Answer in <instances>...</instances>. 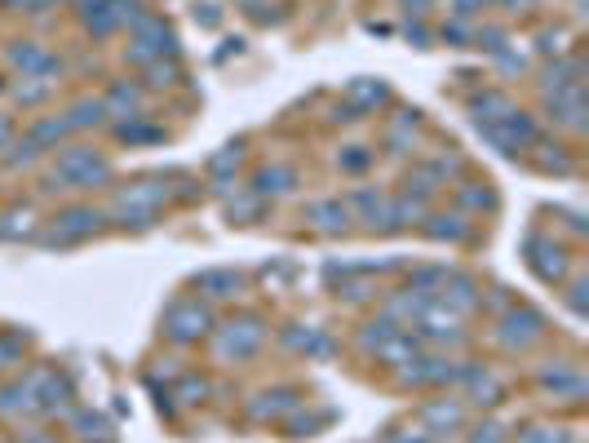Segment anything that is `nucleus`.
Returning a JSON list of instances; mask_svg holds the SVG:
<instances>
[{
  "instance_id": "ddd939ff",
  "label": "nucleus",
  "mask_w": 589,
  "mask_h": 443,
  "mask_svg": "<svg viewBox=\"0 0 589 443\" xmlns=\"http://www.w3.org/2000/svg\"><path fill=\"white\" fill-rule=\"evenodd\" d=\"M479 302H483V293H479V284H475L470 275H443V284H439V306H443V311L470 315Z\"/></svg>"
},
{
  "instance_id": "9d476101",
  "label": "nucleus",
  "mask_w": 589,
  "mask_h": 443,
  "mask_svg": "<svg viewBox=\"0 0 589 443\" xmlns=\"http://www.w3.org/2000/svg\"><path fill=\"white\" fill-rule=\"evenodd\" d=\"M4 58H9V67L22 71V75H49V80H53V71H62L58 53H53L49 44H40V40H13V44L4 49Z\"/></svg>"
},
{
  "instance_id": "bb28decb",
  "label": "nucleus",
  "mask_w": 589,
  "mask_h": 443,
  "mask_svg": "<svg viewBox=\"0 0 589 443\" xmlns=\"http://www.w3.org/2000/svg\"><path fill=\"white\" fill-rule=\"evenodd\" d=\"M466 422V413L457 409V404H448V400H435L430 409H426V426H448V431H457Z\"/></svg>"
},
{
  "instance_id": "473e14b6",
  "label": "nucleus",
  "mask_w": 589,
  "mask_h": 443,
  "mask_svg": "<svg viewBox=\"0 0 589 443\" xmlns=\"http://www.w3.org/2000/svg\"><path fill=\"white\" fill-rule=\"evenodd\" d=\"M262 209H267L262 195H253V200H244V204H231V222H236V218H240V222H253Z\"/></svg>"
},
{
  "instance_id": "2eb2a0df",
  "label": "nucleus",
  "mask_w": 589,
  "mask_h": 443,
  "mask_svg": "<svg viewBox=\"0 0 589 443\" xmlns=\"http://www.w3.org/2000/svg\"><path fill=\"white\" fill-rule=\"evenodd\" d=\"M541 386L555 391V400H572V404H581V395H586V377H581L577 364H555V369H546V373H541Z\"/></svg>"
},
{
  "instance_id": "dca6fc26",
  "label": "nucleus",
  "mask_w": 589,
  "mask_h": 443,
  "mask_svg": "<svg viewBox=\"0 0 589 443\" xmlns=\"http://www.w3.org/2000/svg\"><path fill=\"white\" fill-rule=\"evenodd\" d=\"M550 111H555V120L559 124H568V129H581L586 120V89L581 84H572V89H559V93H550Z\"/></svg>"
},
{
  "instance_id": "6e6552de",
  "label": "nucleus",
  "mask_w": 589,
  "mask_h": 443,
  "mask_svg": "<svg viewBox=\"0 0 589 443\" xmlns=\"http://www.w3.org/2000/svg\"><path fill=\"white\" fill-rule=\"evenodd\" d=\"M213 342H218V355L222 360L244 364V360H253L267 346V324L258 315H244V320H231V324L213 329Z\"/></svg>"
},
{
  "instance_id": "4468645a",
  "label": "nucleus",
  "mask_w": 589,
  "mask_h": 443,
  "mask_svg": "<svg viewBox=\"0 0 589 443\" xmlns=\"http://www.w3.org/2000/svg\"><path fill=\"white\" fill-rule=\"evenodd\" d=\"M457 377H461V369H452V360H408V369H403L408 386H443Z\"/></svg>"
},
{
  "instance_id": "4be33fe9",
  "label": "nucleus",
  "mask_w": 589,
  "mask_h": 443,
  "mask_svg": "<svg viewBox=\"0 0 589 443\" xmlns=\"http://www.w3.org/2000/svg\"><path fill=\"white\" fill-rule=\"evenodd\" d=\"M22 413H36V395H31L27 377L0 386V417H22Z\"/></svg>"
},
{
  "instance_id": "aec40b11",
  "label": "nucleus",
  "mask_w": 589,
  "mask_h": 443,
  "mask_svg": "<svg viewBox=\"0 0 589 443\" xmlns=\"http://www.w3.org/2000/svg\"><path fill=\"white\" fill-rule=\"evenodd\" d=\"M62 115H67L71 133H84V129H98V124L107 120V102H102V98H80V102H71Z\"/></svg>"
},
{
  "instance_id": "6ab92c4d",
  "label": "nucleus",
  "mask_w": 589,
  "mask_h": 443,
  "mask_svg": "<svg viewBox=\"0 0 589 443\" xmlns=\"http://www.w3.org/2000/svg\"><path fill=\"white\" fill-rule=\"evenodd\" d=\"M297 409H301L297 391H262L258 404H253V417H258V422H280V417H289Z\"/></svg>"
},
{
  "instance_id": "0eeeda50",
  "label": "nucleus",
  "mask_w": 589,
  "mask_h": 443,
  "mask_svg": "<svg viewBox=\"0 0 589 443\" xmlns=\"http://www.w3.org/2000/svg\"><path fill=\"white\" fill-rule=\"evenodd\" d=\"M479 129H483V138H488L497 151H506V155H519V151H528V147L541 142L537 120H532L528 111H519V107H510L506 115H497V120H488V124H479Z\"/></svg>"
},
{
  "instance_id": "423d86ee",
  "label": "nucleus",
  "mask_w": 589,
  "mask_h": 443,
  "mask_svg": "<svg viewBox=\"0 0 589 443\" xmlns=\"http://www.w3.org/2000/svg\"><path fill=\"white\" fill-rule=\"evenodd\" d=\"M76 13L89 36H116L142 18V0H80Z\"/></svg>"
},
{
  "instance_id": "f03ea898",
  "label": "nucleus",
  "mask_w": 589,
  "mask_h": 443,
  "mask_svg": "<svg viewBox=\"0 0 589 443\" xmlns=\"http://www.w3.org/2000/svg\"><path fill=\"white\" fill-rule=\"evenodd\" d=\"M160 329H164V338H169L173 346H196V342H204V338L218 329V320H213V311H209L204 298H178V302L164 311Z\"/></svg>"
},
{
  "instance_id": "5701e85b",
  "label": "nucleus",
  "mask_w": 589,
  "mask_h": 443,
  "mask_svg": "<svg viewBox=\"0 0 589 443\" xmlns=\"http://www.w3.org/2000/svg\"><path fill=\"white\" fill-rule=\"evenodd\" d=\"M426 231H430L435 240H457V244H461V240H470V235H475V222H470L466 213H452V218H448V213H435Z\"/></svg>"
},
{
  "instance_id": "9b49d317",
  "label": "nucleus",
  "mask_w": 589,
  "mask_h": 443,
  "mask_svg": "<svg viewBox=\"0 0 589 443\" xmlns=\"http://www.w3.org/2000/svg\"><path fill=\"white\" fill-rule=\"evenodd\" d=\"M244 271L236 266H213V271H200L196 275V289L204 293V302H227V298H240L244 293Z\"/></svg>"
},
{
  "instance_id": "c756f323",
  "label": "nucleus",
  "mask_w": 589,
  "mask_h": 443,
  "mask_svg": "<svg viewBox=\"0 0 589 443\" xmlns=\"http://www.w3.org/2000/svg\"><path fill=\"white\" fill-rule=\"evenodd\" d=\"M337 164H341L346 173H363V169L372 164V151H368V147H346V155H337Z\"/></svg>"
},
{
  "instance_id": "412c9836",
  "label": "nucleus",
  "mask_w": 589,
  "mask_h": 443,
  "mask_svg": "<svg viewBox=\"0 0 589 443\" xmlns=\"http://www.w3.org/2000/svg\"><path fill=\"white\" fill-rule=\"evenodd\" d=\"M40 151H58L67 138H71V124H67V115H44V120H36L31 124V133H27Z\"/></svg>"
},
{
  "instance_id": "a878e982",
  "label": "nucleus",
  "mask_w": 589,
  "mask_h": 443,
  "mask_svg": "<svg viewBox=\"0 0 589 443\" xmlns=\"http://www.w3.org/2000/svg\"><path fill=\"white\" fill-rule=\"evenodd\" d=\"M116 138H124V142H156V138H164V129L147 124V115H129V120L116 124Z\"/></svg>"
},
{
  "instance_id": "7ed1b4c3",
  "label": "nucleus",
  "mask_w": 589,
  "mask_h": 443,
  "mask_svg": "<svg viewBox=\"0 0 589 443\" xmlns=\"http://www.w3.org/2000/svg\"><path fill=\"white\" fill-rule=\"evenodd\" d=\"M164 200H169V187H160V182H133L129 191L116 195L111 218H116L120 226H138V231H147V226H156Z\"/></svg>"
},
{
  "instance_id": "a211bd4d",
  "label": "nucleus",
  "mask_w": 589,
  "mask_h": 443,
  "mask_svg": "<svg viewBox=\"0 0 589 443\" xmlns=\"http://www.w3.org/2000/svg\"><path fill=\"white\" fill-rule=\"evenodd\" d=\"M293 187H297V169H293V164H271V169H262V173L253 178V195H262V200L289 195Z\"/></svg>"
},
{
  "instance_id": "b1692460",
  "label": "nucleus",
  "mask_w": 589,
  "mask_h": 443,
  "mask_svg": "<svg viewBox=\"0 0 589 443\" xmlns=\"http://www.w3.org/2000/svg\"><path fill=\"white\" fill-rule=\"evenodd\" d=\"M53 89H58V80H49V75H22V80L13 84V98L27 102V107H36V102H44Z\"/></svg>"
},
{
  "instance_id": "1a4fd4ad",
  "label": "nucleus",
  "mask_w": 589,
  "mask_h": 443,
  "mask_svg": "<svg viewBox=\"0 0 589 443\" xmlns=\"http://www.w3.org/2000/svg\"><path fill=\"white\" fill-rule=\"evenodd\" d=\"M541 338H546V320H541V311H532V306H515V311H506L501 324H497V342H501L510 355H528Z\"/></svg>"
},
{
  "instance_id": "39448f33",
  "label": "nucleus",
  "mask_w": 589,
  "mask_h": 443,
  "mask_svg": "<svg viewBox=\"0 0 589 443\" xmlns=\"http://www.w3.org/2000/svg\"><path fill=\"white\" fill-rule=\"evenodd\" d=\"M102 226H107V213H102V209H93V204H71V209H58V213L49 218V231H44L40 240L67 249V244H80V240L98 235Z\"/></svg>"
},
{
  "instance_id": "c9c22d12",
  "label": "nucleus",
  "mask_w": 589,
  "mask_h": 443,
  "mask_svg": "<svg viewBox=\"0 0 589 443\" xmlns=\"http://www.w3.org/2000/svg\"><path fill=\"white\" fill-rule=\"evenodd\" d=\"M204 391H209V382H204V377H200V382L191 377V382L178 391V400H182V404H196V395H204Z\"/></svg>"
},
{
  "instance_id": "c85d7f7f",
  "label": "nucleus",
  "mask_w": 589,
  "mask_h": 443,
  "mask_svg": "<svg viewBox=\"0 0 589 443\" xmlns=\"http://www.w3.org/2000/svg\"><path fill=\"white\" fill-rule=\"evenodd\" d=\"M519 443H572V431H563V426H523Z\"/></svg>"
},
{
  "instance_id": "72a5a7b5",
  "label": "nucleus",
  "mask_w": 589,
  "mask_h": 443,
  "mask_svg": "<svg viewBox=\"0 0 589 443\" xmlns=\"http://www.w3.org/2000/svg\"><path fill=\"white\" fill-rule=\"evenodd\" d=\"M53 0H0L4 13H44Z\"/></svg>"
},
{
  "instance_id": "7c9ffc66",
  "label": "nucleus",
  "mask_w": 589,
  "mask_h": 443,
  "mask_svg": "<svg viewBox=\"0 0 589 443\" xmlns=\"http://www.w3.org/2000/svg\"><path fill=\"white\" fill-rule=\"evenodd\" d=\"M240 160H244V147H222V155H213V160H209V173H213V178H222L227 169H240Z\"/></svg>"
},
{
  "instance_id": "20e7f679",
  "label": "nucleus",
  "mask_w": 589,
  "mask_h": 443,
  "mask_svg": "<svg viewBox=\"0 0 589 443\" xmlns=\"http://www.w3.org/2000/svg\"><path fill=\"white\" fill-rule=\"evenodd\" d=\"M173 53H178L173 27H169L160 13H142V18L133 22V36H129V58H133L138 67H151V62H164V58H173Z\"/></svg>"
},
{
  "instance_id": "f3484780",
  "label": "nucleus",
  "mask_w": 589,
  "mask_h": 443,
  "mask_svg": "<svg viewBox=\"0 0 589 443\" xmlns=\"http://www.w3.org/2000/svg\"><path fill=\"white\" fill-rule=\"evenodd\" d=\"M107 115H142V84H133V80H116L111 89H107Z\"/></svg>"
},
{
  "instance_id": "393cba45",
  "label": "nucleus",
  "mask_w": 589,
  "mask_h": 443,
  "mask_svg": "<svg viewBox=\"0 0 589 443\" xmlns=\"http://www.w3.org/2000/svg\"><path fill=\"white\" fill-rule=\"evenodd\" d=\"M346 98H350V102H359V111H372V107H381L390 93H386V84H381V80H355V84L346 89Z\"/></svg>"
},
{
  "instance_id": "e433bc0d",
  "label": "nucleus",
  "mask_w": 589,
  "mask_h": 443,
  "mask_svg": "<svg viewBox=\"0 0 589 443\" xmlns=\"http://www.w3.org/2000/svg\"><path fill=\"white\" fill-rule=\"evenodd\" d=\"M13 133H18V129H13V120H9V115H0V151H9V147H13Z\"/></svg>"
},
{
  "instance_id": "2f4dec72",
  "label": "nucleus",
  "mask_w": 589,
  "mask_h": 443,
  "mask_svg": "<svg viewBox=\"0 0 589 443\" xmlns=\"http://www.w3.org/2000/svg\"><path fill=\"white\" fill-rule=\"evenodd\" d=\"M173 80H178V67H173V62H169V67H164V62H151V67H147V84H151V89H169Z\"/></svg>"
},
{
  "instance_id": "f8f14e48",
  "label": "nucleus",
  "mask_w": 589,
  "mask_h": 443,
  "mask_svg": "<svg viewBox=\"0 0 589 443\" xmlns=\"http://www.w3.org/2000/svg\"><path fill=\"white\" fill-rule=\"evenodd\" d=\"M306 218H310L315 231H323V235H341V231H350V222H355V213H350V204H346L341 195L315 200V204L306 209Z\"/></svg>"
},
{
  "instance_id": "f704fd0d",
  "label": "nucleus",
  "mask_w": 589,
  "mask_h": 443,
  "mask_svg": "<svg viewBox=\"0 0 589 443\" xmlns=\"http://www.w3.org/2000/svg\"><path fill=\"white\" fill-rule=\"evenodd\" d=\"M501 435H506V431H501L497 422H483V426L470 435V443H501Z\"/></svg>"
},
{
  "instance_id": "f257e3e1",
  "label": "nucleus",
  "mask_w": 589,
  "mask_h": 443,
  "mask_svg": "<svg viewBox=\"0 0 589 443\" xmlns=\"http://www.w3.org/2000/svg\"><path fill=\"white\" fill-rule=\"evenodd\" d=\"M111 182V160L93 147H58L49 187L53 191H98Z\"/></svg>"
},
{
  "instance_id": "cd10ccee",
  "label": "nucleus",
  "mask_w": 589,
  "mask_h": 443,
  "mask_svg": "<svg viewBox=\"0 0 589 443\" xmlns=\"http://www.w3.org/2000/svg\"><path fill=\"white\" fill-rule=\"evenodd\" d=\"M40 155H44V151H40L31 138H27V142H13V147L4 151V164H9V169H31Z\"/></svg>"
}]
</instances>
